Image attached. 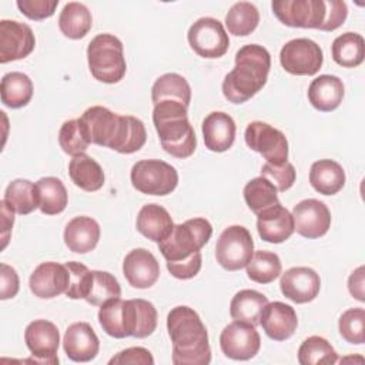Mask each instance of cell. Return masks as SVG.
I'll return each instance as SVG.
<instances>
[{"label":"cell","instance_id":"836d02e7","mask_svg":"<svg viewBox=\"0 0 365 365\" xmlns=\"http://www.w3.org/2000/svg\"><path fill=\"white\" fill-rule=\"evenodd\" d=\"M331 53L336 64L346 68L358 67L365 57L364 37L358 33L346 31L332 41Z\"/></svg>","mask_w":365,"mask_h":365},{"label":"cell","instance_id":"f6af8a7d","mask_svg":"<svg viewBox=\"0 0 365 365\" xmlns=\"http://www.w3.org/2000/svg\"><path fill=\"white\" fill-rule=\"evenodd\" d=\"M261 177L267 178L269 182L274 184L277 191L284 192L289 190L294 182H295V168L291 163H284V164H269L265 163L261 168Z\"/></svg>","mask_w":365,"mask_h":365},{"label":"cell","instance_id":"7bdbcfd3","mask_svg":"<svg viewBox=\"0 0 365 365\" xmlns=\"http://www.w3.org/2000/svg\"><path fill=\"white\" fill-rule=\"evenodd\" d=\"M365 309L364 308H349L346 309L338 321V328L341 336L355 345L365 342Z\"/></svg>","mask_w":365,"mask_h":365},{"label":"cell","instance_id":"7dc6e473","mask_svg":"<svg viewBox=\"0 0 365 365\" xmlns=\"http://www.w3.org/2000/svg\"><path fill=\"white\" fill-rule=\"evenodd\" d=\"M16 4L27 19L44 20L54 14L58 0H17Z\"/></svg>","mask_w":365,"mask_h":365},{"label":"cell","instance_id":"4316f807","mask_svg":"<svg viewBox=\"0 0 365 365\" xmlns=\"http://www.w3.org/2000/svg\"><path fill=\"white\" fill-rule=\"evenodd\" d=\"M135 225L140 234L154 242H160L168 237L174 227L170 212L158 204H147L141 207Z\"/></svg>","mask_w":365,"mask_h":365},{"label":"cell","instance_id":"f546056e","mask_svg":"<svg viewBox=\"0 0 365 365\" xmlns=\"http://www.w3.org/2000/svg\"><path fill=\"white\" fill-rule=\"evenodd\" d=\"M268 298L255 289H241L230 304V315L235 321H244L254 327L259 325V317Z\"/></svg>","mask_w":365,"mask_h":365},{"label":"cell","instance_id":"52a82bcc","mask_svg":"<svg viewBox=\"0 0 365 365\" xmlns=\"http://www.w3.org/2000/svg\"><path fill=\"white\" fill-rule=\"evenodd\" d=\"M133 187L147 195L171 194L178 184L177 170L163 160L137 161L130 173Z\"/></svg>","mask_w":365,"mask_h":365},{"label":"cell","instance_id":"ac0fdd59","mask_svg":"<svg viewBox=\"0 0 365 365\" xmlns=\"http://www.w3.org/2000/svg\"><path fill=\"white\" fill-rule=\"evenodd\" d=\"M70 284V274L66 264L53 261L41 262L30 275L29 285L34 297L50 299L60 294H66Z\"/></svg>","mask_w":365,"mask_h":365},{"label":"cell","instance_id":"8fae6325","mask_svg":"<svg viewBox=\"0 0 365 365\" xmlns=\"http://www.w3.org/2000/svg\"><path fill=\"white\" fill-rule=\"evenodd\" d=\"M271 9L288 27L321 30L325 20V0H275Z\"/></svg>","mask_w":365,"mask_h":365},{"label":"cell","instance_id":"5b68a950","mask_svg":"<svg viewBox=\"0 0 365 365\" xmlns=\"http://www.w3.org/2000/svg\"><path fill=\"white\" fill-rule=\"evenodd\" d=\"M87 61L93 77L106 84L118 83L127 71L123 43L114 34H97L88 43Z\"/></svg>","mask_w":365,"mask_h":365},{"label":"cell","instance_id":"ab89813d","mask_svg":"<svg viewBox=\"0 0 365 365\" xmlns=\"http://www.w3.org/2000/svg\"><path fill=\"white\" fill-rule=\"evenodd\" d=\"M277 188L264 177H257L248 181L244 187V200L248 208L257 215L265 208L279 202Z\"/></svg>","mask_w":365,"mask_h":365},{"label":"cell","instance_id":"8992f818","mask_svg":"<svg viewBox=\"0 0 365 365\" xmlns=\"http://www.w3.org/2000/svg\"><path fill=\"white\" fill-rule=\"evenodd\" d=\"M212 225L205 218H191L173 227L168 237L158 242V250L167 262L190 258L210 241Z\"/></svg>","mask_w":365,"mask_h":365},{"label":"cell","instance_id":"30bf717a","mask_svg":"<svg viewBox=\"0 0 365 365\" xmlns=\"http://www.w3.org/2000/svg\"><path fill=\"white\" fill-rule=\"evenodd\" d=\"M187 38L191 48L204 58L222 57L230 47V38L222 23L214 17H201L192 23Z\"/></svg>","mask_w":365,"mask_h":365},{"label":"cell","instance_id":"c3c4849f","mask_svg":"<svg viewBox=\"0 0 365 365\" xmlns=\"http://www.w3.org/2000/svg\"><path fill=\"white\" fill-rule=\"evenodd\" d=\"M348 16V7L345 1L341 0H327L325 1V20L321 27L322 31H334L344 24Z\"/></svg>","mask_w":365,"mask_h":365},{"label":"cell","instance_id":"83f0119b","mask_svg":"<svg viewBox=\"0 0 365 365\" xmlns=\"http://www.w3.org/2000/svg\"><path fill=\"white\" fill-rule=\"evenodd\" d=\"M309 182L319 194L334 195L345 185V171L334 160H318L311 165Z\"/></svg>","mask_w":365,"mask_h":365},{"label":"cell","instance_id":"7402d4cb","mask_svg":"<svg viewBox=\"0 0 365 365\" xmlns=\"http://www.w3.org/2000/svg\"><path fill=\"white\" fill-rule=\"evenodd\" d=\"M257 230L259 237L272 244L287 241L295 231L292 214L277 202L257 214Z\"/></svg>","mask_w":365,"mask_h":365},{"label":"cell","instance_id":"7c38bea8","mask_svg":"<svg viewBox=\"0 0 365 365\" xmlns=\"http://www.w3.org/2000/svg\"><path fill=\"white\" fill-rule=\"evenodd\" d=\"M245 143L259 153L269 164H284L288 160V140L282 131L262 121H252L245 128Z\"/></svg>","mask_w":365,"mask_h":365},{"label":"cell","instance_id":"6da1fadb","mask_svg":"<svg viewBox=\"0 0 365 365\" xmlns=\"http://www.w3.org/2000/svg\"><path fill=\"white\" fill-rule=\"evenodd\" d=\"M80 123L90 144L108 147L120 154L138 151L147 140L144 123L133 115H120L103 106L88 107Z\"/></svg>","mask_w":365,"mask_h":365},{"label":"cell","instance_id":"e0dca14e","mask_svg":"<svg viewBox=\"0 0 365 365\" xmlns=\"http://www.w3.org/2000/svg\"><path fill=\"white\" fill-rule=\"evenodd\" d=\"M36 46L33 30L16 20L0 21V63L16 61L27 57Z\"/></svg>","mask_w":365,"mask_h":365},{"label":"cell","instance_id":"44dd1931","mask_svg":"<svg viewBox=\"0 0 365 365\" xmlns=\"http://www.w3.org/2000/svg\"><path fill=\"white\" fill-rule=\"evenodd\" d=\"M259 325L274 341H285L294 335L298 327L295 309L284 302H268L259 317Z\"/></svg>","mask_w":365,"mask_h":365},{"label":"cell","instance_id":"d6a6232c","mask_svg":"<svg viewBox=\"0 0 365 365\" xmlns=\"http://www.w3.org/2000/svg\"><path fill=\"white\" fill-rule=\"evenodd\" d=\"M93 26V17L90 10L78 1L67 3L60 16H58V27L61 33L73 40L83 38Z\"/></svg>","mask_w":365,"mask_h":365},{"label":"cell","instance_id":"9c48e42d","mask_svg":"<svg viewBox=\"0 0 365 365\" xmlns=\"http://www.w3.org/2000/svg\"><path fill=\"white\" fill-rule=\"evenodd\" d=\"M282 68L294 76H314L324 63L322 48L311 38H294L285 43L279 51Z\"/></svg>","mask_w":365,"mask_h":365},{"label":"cell","instance_id":"b9f144b4","mask_svg":"<svg viewBox=\"0 0 365 365\" xmlns=\"http://www.w3.org/2000/svg\"><path fill=\"white\" fill-rule=\"evenodd\" d=\"M58 144L61 150L68 155H78L86 153L90 145L87 135L83 130L80 118L64 121L58 131Z\"/></svg>","mask_w":365,"mask_h":365},{"label":"cell","instance_id":"2e32d148","mask_svg":"<svg viewBox=\"0 0 365 365\" xmlns=\"http://www.w3.org/2000/svg\"><path fill=\"white\" fill-rule=\"evenodd\" d=\"M291 214L295 231L309 240L325 235L331 227V212L328 207L315 198L299 201Z\"/></svg>","mask_w":365,"mask_h":365},{"label":"cell","instance_id":"816d5d0a","mask_svg":"<svg viewBox=\"0 0 365 365\" xmlns=\"http://www.w3.org/2000/svg\"><path fill=\"white\" fill-rule=\"evenodd\" d=\"M0 278H1V287H0V299H9L17 295L20 288L19 275L14 268L10 265L1 262L0 264Z\"/></svg>","mask_w":365,"mask_h":365},{"label":"cell","instance_id":"603a6c76","mask_svg":"<svg viewBox=\"0 0 365 365\" xmlns=\"http://www.w3.org/2000/svg\"><path fill=\"white\" fill-rule=\"evenodd\" d=\"M63 348L71 361L88 362L97 356L100 341L90 324L74 322L64 334Z\"/></svg>","mask_w":365,"mask_h":365},{"label":"cell","instance_id":"f1b7e54d","mask_svg":"<svg viewBox=\"0 0 365 365\" xmlns=\"http://www.w3.org/2000/svg\"><path fill=\"white\" fill-rule=\"evenodd\" d=\"M68 175L81 190L93 192L104 185V171L101 165L86 153L74 155L68 163Z\"/></svg>","mask_w":365,"mask_h":365},{"label":"cell","instance_id":"d590c367","mask_svg":"<svg viewBox=\"0 0 365 365\" xmlns=\"http://www.w3.org/2000/svg\"><path fill=\"white\" fill-rule=\"evenodd\" d=\"M3 200H6L7 204L20 215H27L38 208L36 184L23 178L13 180L7 185Z\"/></svg>","mask_w":365,"mask_h":365},{"label":"cell","instance_id":"7a4b0ae2","mask_svg":"<svg viewBox=\"0 0 365 365\" xmlns=\"http://www.w3.org/2000/svg\"><path fill=\"white\" fill-rule=\"evenodd\" d=\"M167 331L173 342L174 365H208L211 348L207 328L190 307L178 305L167 315Z\"/></svg>","mask_w":365,"mask_h":365},{"label":"cell","instance_id":"277c9868","mask_svg":"<svg viewBox=\"0 0 365 365\" xmlns=\"http://www.w3.org/2000/svg\"><path fill=\"white\" fill-rule=\"evenodd\" d=\"M153 123L165 153L177 158H187L194 154L197 138L184 104L173 100L155 104Z\"/></svg>","mask_w":365,"mask_h":365},{"label":"cell","instance_id":"f35d334b","mask_svg":"<svg viewBox=\"0 0 365 365\" xmlns=\"http://www.w3.org/2000/svg\"><path fill=\"white\" fill-rule=\"evenodd\" d=\"M336 361L338 355L332 345L318 335L307 338L298 349V362L301 365H332Z\"/></svg>","mask_w":365,"mask_h":365},{"label":"cell","instance_id":"d6986e66","mask_svg":"<svg viewBox=\"0 0 365 365\" xmlns=\"http://www.w3.org/2000/svg\"><path fill=\"white\" fill-rule=\"evenodd\" d=\"M279 288L284 297L295 304H307L317 298L321 279L319 275L308 267H292L281 275Z\"/></svg>","mask_w":365,"mask_h":365},{"label":"cell","instance_id":"681fc988","mask_svg":"<svg viewBox=\"0 0 365 365\" xmlns=\"http://www.w3.org/2000/svg\"><path fill=\"white\" fill-rule=\"evenodd\" d=\"M110 365L113 364H121V365H153L154 358L151 352L143 346H131L127 349L120 351L117 355H114L110 361Z\"/></svg>","mask_w":365,"mask_h":365},{"label":"cell","instance_id":"4dcf8cb0","mask_svg":"<svg viewBox=\"0 0 365 365\" xmlns=\"http://www.w3.org/2000/svg\"><path fill=\"white\" fill-rule=\"evenodd\" d=\"M1 103L10 108L27 106L33 97V81L20 71H11L3 76L0 84Z\"/></svg>","mask_w":365,"mask_h":365},{"label":"cell","instance_id":"4fadbf2b","mask_svg":"<svg viewBox=\"0 0 365 365\" xmlns=\"http://www.w3.org/2000/svg\"><path fill=\"white\" fill-rule=\"evenodd\" d=\"M220 346L225 356L235 361H248L258 354L261 338L254 325L244 321H234L222 329Z\"/></svg>","mask_w":365,"mask_h":365},{"label":"cell","instance_id":"e575fe53","mask_svg":"<svg viewBox=\"0 0 365 365\" xmlns=\"http://www.w3.org/2000/svg\"><path fill=\"white\" fill-rule=\"evenodd\" d=\"M38 208L46 215H56L67 207V190L57 177H43L36 182Z\"/></svg>","mask_w":365,"mask_h":365},{"label":"cell","instance_id":"d4e9b609","mask_svg":"<svg viewBox=\"0 0 365 365\" xmlns=\"http://www.w3.org/2000/svg\"><path fill=\"white\" fill-rule=\"evenodd\" d=\"M100 240V225L91 217H74L64 228L67 248L77 254H86L96 248Z\"/></svg>","mask_w":365,"mask_h":365},{"label":"cell","instance_id":"bcb514c9","mask_svg":"<svg viewBox=\"0 0 365 365\" xmlns=\"http://www.w3.org/2000/svg\"><path fill=\"white\" fill-rule=\"evenodd\" d=\"M135 301V334L134 338H147L150 336L155 328H157V319H158V314L157 309L154 308V305L150 301L137 298Z\"/></svg>","mask_w":365,"mask_h":365},{"label":"cell","instance_id":"ffe728a7","mask_svg":"<svg viewBox=\"0 0 365 365\" xmlns=\"http://www.w3.org/2000/svg\"><path fill=\"white\" fill-rule=\"evenodd\" d=\"M123 274L128 284L138 289L153 287L160 277L157 258L145 248L131 250L123 261Z\"/></svg>","mask_w":365,"mask_h":365},{"label":"cell","instance_id":"74e56055","mask_svg":"<svg viewBox=\"0 0 365 365\" xmlns=\"http://www.w3.org/2000/svg\"><path fill=\"white\" fill-rule=\"evenodd\" d=\"M247 267V275L258 284H269L281 274V259L275 252L255 251Z\"/></svg>","mask_w":365,"mask_h":365},{"label":"cell","instance_id":"9a60e30c","mask_svg":"<svg viewBox=\"0 0 365 365\" xmlns=\"http://www.w3.org/2000/svg\"><path fill=\"white\" fill-rule=\"evenodd\" d=\"M98 322L103 331L113 338L134 336L135 332V302L123 301L120 297L106 301L98 311Z\"/></svg>","mask_w":365,"mask_h":365},{"label":"cell","instance_id":"ba28073f","mask_svg":"<svg viewBox=\"0 0 365 365\" xmlns=\"http://www.w3.org/2000/svg\"><path fill=\"white\" fill-rule=\"evenodd\" d=\"M254 254V241L250 231L242 225L225 228L215 244L217 262L227 271L244 268Z\"/></svg>","mask_w":365,"mask_h":365},{"label":"cell","instance_id":"8d00e7d4","mask_svg":"<svg viewBox=\"0 0 365 365\" xmlns=\"http://www.w3.org/2000/svg\"><path fill=\"white\" fill-rule=\"evenodd\" d=\"M259 23L258 9L248 1H238L231 6L225 16V26L234 36L251 34Z\"/></svg>","mask_w":365,"mask_h":365},{"label":"cell","instance_id":"ee69618b","mask_svg":"<svg viewBox=\"0 0 365 365\" xmlns=\"http://www.w3.org/2000/svg\"><path fill=\"white\" fill-rule=\"evenodd\" d=\"M66 267L70 274V284L66 295L71 299H86L91 287L93 271H90L84 264L77 261H68L66 262Z\"/></svg>","mask_w":365,"mask_h":365},{"label":"cell","instance_id":"cb8c5ba5","mask_svg":"<svg viewBox=\"0 0 365 365\" xmlns=\"http://www.w3.org/2000/svg\"><path fill=\"white\" fill-rule=\"evenodd\" d=\"M235 123L232 117L224 111H212L202 121L204 144L210 151L224 153L234 144Z\"/></svg>","mask_w":365,"mask_h":365},{"label":"cell","instance_id":"5bb4252c","mask_svg":"<svg viewBox=\"0 0 365 365\" xmlns=\"http://www.w3.org/2000/svg\"><path fill=\"white\" fill-rule=\"evenodd\" d=\"M24 341L34 362L58 364L57 349L60 345V334L53 322L47 319L30 322L24 331Z\"/></svg>","mask_w":365,"mask_h":365},{"label":"cell","instance_id":"f5cc1de1","mask_svg":"<svg viewBox=\"0 0 365 365\" xmlns=\"http://www.w3.org/2000/svg\"><path fill=\"white\" fill-rule=\"evenodd\" d=\"M0 210H1V250H4L9 242L13 222H14V210L7 204L6 200L0 201Z\"/></svg>","mask_w":365,"mask_h":365},{"label":"cell","instance_id":"db71d44e","mask_svg":"<svg viewBox=\"0 0 365 365\" xmlns=\"http://www.w3.org/2000/svg\"><path fill=\"white\" fill-rule=\"evenodd\" d=\"M364 267H358L348 278V289L354 298L364 302L365 301V291H364Z\"/></svg>","mask_w":365,"mask_h":365},{"label":"cell","instance_id":"60d3db41","mask_svg":"<svg viewBox=\"0 0 365 365\" xmlns=\"http://www.w3.org/2000/svg\"><path fill=\"white\" fill-rule=\"evenodd\" d=\"M121 297V287L115 277L107 271H93V281L86 301L91 305L101 307L106 301Z\"/></svg>","mask_w":365,"mask_h":365},{"label":"cell","instance_id":"f907efd6","mask_svg":"<svg viewBox=\"0 0 365 365\" xmlns=\"http://www.w3.org/2000/svg\"><path fill=\"white\" fill-rule=\"evenodd\" d=\"M201 252H195L190 258L177 262H167V269L170 274L178 279H190L194 278L201 269Z\"/></svg>","mask_w":365,"mask_h":365},{"label":"cell","instance_id":"484cf974","mask_svg":"<svg viewBox=\"0 0 365 365\" xmlns=\"http://www.w3.org/2000/svg\"><path fill=\"white\" fill-rule=\"evenodd\" d=\"M344 98V84L336 76L322 74L314 78L308 87V100L319 111H332Z\"/></svg>","mask_w":365,"mask_h":365},{"label":"cell","instance_id":"1f68e13d","mask_svg":"<svg viewBox=\"0 0 365 365\" xmlns=\"http://www.w3.org/2000/svg\"><path fill=\"white\" fill-rule=\"evenodd\" d=\"M151 100L154 106L165 100H173L188 107L191 101V87L182 76L177 73H167L160 76L153 84Z\"/></svg>","mask_w":365,"mask_h":365},{"label":"cell","instance_id":"3957f363","mask_svg":"<svg viewBox=\"0 0 365 365\" xmlns=\"http://www.w3.org/2000/svg\"><path fill=\"white\" fill-rule=\"evenodd\" d=\"M271 56L259 44L242 46L235 54V67L224 77L222 94L234 104L254 97L267 83Z\"/></svg>","mask_w":365,"mask_h":365}]
</instances>
